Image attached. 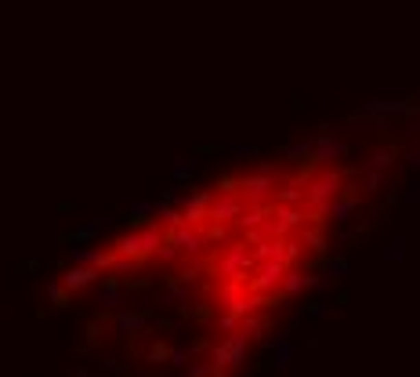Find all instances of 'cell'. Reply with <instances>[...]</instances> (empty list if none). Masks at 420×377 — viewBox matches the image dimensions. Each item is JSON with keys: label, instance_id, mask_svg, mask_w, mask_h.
<instances>
[{"label": "cell", "instance_id": "6da1fadb", "mask_svg": "<svg viewBox=\"0 0 420 377\" xmlns=\"http://www.w3.org/2000/svg\"><path fill=\"white\" fill-rule=\"evenodd\" d=\"M345 182H351V171H319L304 182V207L312 221H326V204L345 193Z\"/></svg>", "mask_w": 420, "mask_h": 377}, {"label": "cell", "instance_id": "7a4b0ae2", "mask_svg": "<svg viewBox=\"0 0 420 377\" xmlns=\"http://www.w3.org/2000/svg\"><path fill=\"white\" fill-rule=\"evenodd\" d=\"M236 182V193L243 196V204H269V199L275 196V185H279V171L272 167V163H264L261 171L254 174H239Z\"/></svg>", "mask_w": 420, "mask_h": 377}, {"label": "cell", "instance_id": "3957f363", "mask_svg": "<svg viewBox=\"0 0 420 377\" xmlns=\"http://www.w3.org/2000/svg\"><path fill=\"white\" fill-rule=\"evenodd\" d=\"M286 269H290V265H283V261H258V265L250 269V291L275 297V294H279V283H283V276H286Z\"/></svg>", "mask_w": 420, "mask_h": 377}, {"label": "cell", "instance_id": "277c9868", "mask_svg": "<svg viewBox=\"0 0 420 377\" xmlns=\"http://www.w3.org/2000/svg\"><path fill=\"white\" fill-rule=\"evenodd\" d=\"M312 283H319V280H312V276H304V272H297V269H286V276H283V283H279V294H301L304 287H312Z\"/></svg>", "mask_w": 420, "mask_h": 377}, {"label": "cell", "instance_id": "5b68a950", "mask_svg": "<svg viewBox=\"0 0 420 377\" xmlns=\"http://www.w3.org/2000/svg\"><path fill=\"white\" fill-rule=\"evenodd\" d=\"M272 204H304V185H301V182H283V185H275Z\"/></svg>", "mask_w": 420, "mask_h": 377}, {"label": "cell", "instance_id": "8992f818", "mask_svg": "<svg viewBox=\"0 0 420 377\" xmlns=\"http://www.w3.org/2000/svg\"><path fill=\"white\" fill-rule=\"evenodd\" d=\"M391 163H395V149H380V153H373V156H370L366 171H388Z\"/></svg>", "mask_w": 420, "mask_h": 377}, {"label": "cell", "instance_id": "52a82bcc", "mask_svg": "<svg viewBox=\"0 0 420 377\" xmlns=\"http://www.w3.org/2000/svg\"><path fill=\"white\" fill-rule=\"evenodd\" d=\"M334 156H345V145H341V142H323V145H319V153H315V160H312V163H330Z\"/></svg>", "mask_w": 420, "mask_h": 377}]
</instances>
